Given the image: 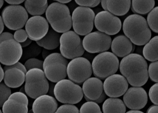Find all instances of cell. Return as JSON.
<instances>
[{"label": "cell", "mask_w": 158, "mask_h": 113, "mask_svg": "<svg viewBox=\"0 0 158 113\" xmlns=\"http://www.w3.org/2000/svg\"><path fill=\"white\" fill-rule=\"evenodd\" d=\"M102 110L104 113H125L126 108L121 99L109 98L103 103Z\"/></svg>", "instance_id": "obj_25"}, {"label": "cell", "mask_w": 158, "mask_h": 113, "mask_svg": "<svg viewBox=\"0 0 158 113\" xmlns=\"http://www.w3.org/2000/svg\"><path fill=\"white\" fill-rule=\"evenodd\" d=\"M158 7L153 8L147 16V22L148 26L155 33H158Z\"/></svg>", "instance_id": "obj_30"}, {"label": "cell", "mask_w": 158, "mask_h": 113, "mask_svg": "<svg viewBox=\"0 0 158 113\" xmlns=\"http://www.w3.org/2000/svg\"><path fill=\"white\" fill-rule=\"evenodd\" d=\"M10 68H17L23 71L25 74H26L27 72V70H26V68L25 67L24 65L21 63L18 62L17 63H15V64H13L12 65H10V66H5L3 68V70L5 71L6 70Z\"/></svg>", "instance_id": "obj_39"}, {"label": "cell", "mask_w": 158, "mask_h": 113, "mask_svg": "<svg viewBox=\"0 0 158 113\" xmlns=\"http://www.w3.org/2000/svg\"><path fill=\"white\" fill-rule=\"evenodd\" d=\"M158 61L150 63L148 69V75L152 81L158 83Z\"/></svg>", "instance_id": "obj_34"}, {"label": "cell", "mask_w": 158, "mask_h": 113, "mask_svg": "<svg viewBox=\"0 0 158 113\" xmlns=\"http://www.w3.org/2000/svg\"><path fill=\"white\" fill-rule=\"evenodd\" d=\"M47 21L56 32H66L72 27V18L69 7L58 2L51 3L46 11Z\"/></svg>", "instance_id": "obj_3"}, {"label": "cell", "mask_w": 158, "mask_h": 113, "mask_svg": "<svg viewBox=\"0 0 158 113\" xmlns=\"http://www.w3.org/2000/svg\"><path fill=\"white\" fill-rule=\"evenodd\" d=\"M54 113H79V110L76 106L65 104L61 106Z\"/></svg>", "instance_id": "obj_35"}, {"label": "cell", "mask_w": 158, "mask_h": 113, "mask_svg": "<svg viewBox=\"0 0 158 113\" xmlns=\"http://www.w3.org/2000/svg\"><path fill=\"white\" fill-rule=\"evenodd\" d=\"M79 113H102V112L98 104L92 101H87L81 106Z\"/></svg>", "instance_id": "obj_31"}, {"label": "cell", "mask_w": 158, "mask_h": 113, "mask_svg": "<svg viewBox=\"0 0 158 113\" xmlns=\"http://www.w3.org/2000/svg\"><path fill=\"white\" fill-rule=\"evenodd\" d=\"M123 103L129 109L138 110L144 108L148 102L146 91L141 87H131L123 97Z\"/></svg>", "instance_id": "obj_17"}, {"label": "cell", "mask_w": 158, "mask_h": 113, "mask_svg": "<svg viewBox=\"0 0 158 113\" xmlns=\"http://www.w3.org/2000/svg\"><path fill=\"white\" fill-rule=\"evenodd\" d=\"M4 77V71L0 64V83H1Z\"/></svg>", "instance_id": "obj_47"}, {"label": "cell", "mask_w": 158, "mask_h": 113, "mask_svg": "<svg viewBox=\"0 0 158 113\" xmlns=\"http://www.w3.org/2000/svg\"><path fill=\"white\" fill-rule=\"evenodd\" d=\"M25 74L23 71L17 68L6 70L4 71L3 77L5 84L9 88L20 87L25 82Z\"/></svg>", "instance_id": "obj_22"}, {"label": "cell", "mask_w": 158, "mask_h": 113, "mask_svg": "<svg viewBox=\"0 0 158 113\" xmlns=\"http://www.w3.org/2000/svg\"><path fill=\"white\" fill-rule=\"evenodd\" d=\"M158 106L153 105L149 107L147 111V113H158Z\"/></svg>", "instance_id": "obj_42"}, {"label": "cell", "mask_w": 158, "mask_h": 113, "mask_svg": "<svg viewBox=\"0 0 158 113\" xmlns=\"http://www.w3.org/2000/svg\"><path fill=\"white\" fill-rule=\"evenodd\" d=\"M69 62L60 54L52 53L44 59L43 69L47 79L52 83H58L67 76Z\"/></svg>", "instance_id": "obj_5"}, {"label": "cell", "mask_w": 158, "mask_h": 113, "mask_svg": "<svg viewBox=\"0 0 158 113\" xmlns=\"http://www.w3.org/2000/svg\"><path fill=\"white\" fill-rule=\"evenodd\" d=\"M23 54L20 43L14 39L6 40L0 43V63L10 66L18 62Z\"/></svg>", "instance_id": "obj_14"}, {"label": "cell", "mask_w": 158, "mask_h": 113, "mask_svg": "<svg viewBox=\"0 0 158 113\" xmlns=\"http://www.w3.org/2000/svg\"><path fill=\"white\" fill-rule=\"evenodd\" d=\"M10 39H14V35L10 33L5 32L2 33L1 34H0V43L5 41L6 40Z\"/></svg>", "instance_id": "obj_40"}, {"label": "cell", "mask_w": 158, "mask_h": 113, "mask_svg": "<svg viewBox=\"0 0 158 113\" xmlns=\"http://www.w3.org/2000/svg\"><path fill=\"white\" fill-rule=\"evenodd\" d=\"M106 95L105 94V93L103 92L102 95H101L100 97L98 99V100L93 101V102H95V103L98 104H100V103H101L102 102H103V101L106 99Z\"/></svg>", "instance_id": "obj_43"}, {"label": "cell", "mask_w": 158, "mask_h": 113, "mask_svg": "<svg viewBox=\"0 0 158 113\" xmlns=\"http://www.w3.org/2000/svg\"><path fill=\"white\" fill-rule=\"evenodd\" d=\"M111 49L116 56L124 57L135 50V46L126 36L120 35L115 37L111 43Z\"/></svg>", "instance_id": "obj_21"}, {"label": "cell", "mask_w": 158, "mask_h": 113, "mask_svg": "<svg viewBox=\"0 0 158 113\" xmlns=\"http://www.w3.org/2000/svg\"><path fill=\"white\" fill-rule=\"evenodd\" d=\"M25 93L30 98L36 99L46 94L49 91V83L44 71L39 69H32L25 74Z\"/></svg>", "instance_id": "obj_4"}, {"label": "cell", "mask_w": 158, "mask_h": 113, "mask_svg": "<svg viewBox=\"0 0 158 113\" xmlns=\"http://www.w3.org/2000/svg\"><path fill=\"white\" fill-rule=\"evenodd\" d=\"M53 92L59 102L69 105L79 103L84 96L80 86L69 79H62L56 83Z\"/></svg>", "instance_id": "obj_7"}, {"label": "cell", "mask_w": 158, "mask_h": 113, "mask_svg": "<svg viewBox=\"0 0 158 113\" xmlns=\"http://www.w3.org/2000/svg\"><path fill=\"white\" fill-rule=\"evenodd\" d=\"M60 46L61 54L66 59L78 58L85 53L80 37L73 31H69L61 35Z\"/></svg>", "instance_id": "obj_9"}, {"label": "cell", "mask_w": 158, "mask_h": 113, "mask_svg": "<svg viewBox=\"0 0 158 113\" xmlns=\"http://www.w3.org/2000/svg\"><path fill=\"white\" fill-rule=\"evenodd\" d=\"M0 113H2V111H1V109H0Z\"/></svg>", "instance_id": "obj_52"}, {"label": "cell", "mask_w": 158, "mask_h": 113, "mask_svg": "<svg viewBox=\"0 0 158 113\" xmlns=\"http://www.w3.org/2000/svg\"><path fill=\"white\" fill-rule=\"evenodd\" d=\"M131 10L132 12L141 15L150 12L154 8L155 1H132Z\"/></svg>", "instance_id": "obj_28"}, {"label": "cell", "mask_w": 158, "mask_h": 113, "mask_svg": "<svg viewBox=\"0 0 158 113\" xmlns=\"http://www.w3.org/2000/svg\"><path fill=\"white\" fill-rule=\"evenodd\" d=\"M28 12L21 5H9L2 12L3 23L12 30H20L25 25L28 19Z\"/></svg>", "instance_id": "obj_10"}, {"label": "cell", "mask_w": 158, "mask_h": 113, "mask_svg": "<svg viewBox=\"0 0 158 113\" xmlns=\"http://www.w3.org/2000/svg\"><path fill=\"white\" fill-rule=\"evenodd\" d=\"M29 100L26 94L16 92L10 96L2 106V113H28Z\"/></svg>", "instance_id": "obj_18"}, {"label": "cell", "mask_w": 158, "mask_h": 113, "mask_svg": "<svg viewBox=\"0 0 158 113\" xmlns=\"http://www.w3.org/2000/svg\"><path fill=\"white\" fill-rule=\"evenodd\" d=\"M43 62L37 58H31L28 59L24 63L25 67L27 71L32 69H43Z\"/></svg>", "instance_id": "obj_33"}, {"label": "cell", "mask_w": 158, "mask_h": 113, "mask_svg": "<svg viewBox=\"0 0 158 113\" xmlns=\"http://www.w3.org/2000/svg\"><path fill=\"white\" fill-rule=\"evenodd\" d=\"M119 68L128 83L133 87H141L148 81V64L140 54H131L125 56L120 62Z\"/></svg>", "instance_id": "obj_1"}, {"label": "cell", "mask_w": 158, "mask_h": 113, "mask_svg": "<svg viewBox=\"0 0 158 113\" xmlns=\"http://www.w3.org/2000/svg\"><path fill=\"white\" fill-rule=\"evenodd\" d=\"M3 3H4V1L2 0H0V9L2 7V6H3Z\"/></svg>", "instance_id": "obj_51"}, {"label": "cell", "mask_w": 158, "mask_h": 113, "mask_svg": "<svg viewBox=\"0 0 158 113\" xmlns=\"http://www.w3.org/2000/svg\"><path fill=\"white\" fill-rule=\"evenodd\" d=\"M92 72L90 62L84 57L72 59L67 67V75L69 78L73 83L79 84L89 78Z\"/></svg>", "instance_id": "obj_11"}, {"label": "cell", "mask_w": 158, "mask_h": 113, "mask_svg": "<svg viewBox=\"0 0 158 113\" xmlns=\"http://www.w3.org/2000/svg\"><path fill=\"white\" fill-rule=\"evenodd\" d=\"M25 7L26 11L31 15L40 16L44 14L46 11L48 7V3L47 0L42 1H25Z\"/></svg>", "instance_id": "obj_26"}, {"label": "cell", "mask_w": 158, "mask_h": 113, "mask_svg": "<svg viewBox=\"0 0 158 113\" xmlns=\"http://www.w3.org/2000/svg\"><path fill=\"white\" fill-rule=\"evenodd\" d=\"M101 5L103 9L105 10V11H107V10L106 1H101Z\"/></svg>", "instance_id": "obj_48"}, {"label": "cell", "mask_w": 158, "mask_h": 113, "mask_svg": "<svg viewBox=\"0 0 158 113\" xmlns=\"http://www.w3.org/2000/svg\"><path fill=\"white\" fill-rule=\"evenodd\" d=\"M128 83L121 75H113L106 78L103 89L106 95L110 98H118L124 95L128 89Z\"/></svg>", "instance_id": "obj_15"}, {"label": "cell", "mask_w": 158, "mask_h": 113, "mask_svg": "<svg viewBox=\"0 0 158 113\" xmlns=\"http://www.w3.org/2000/svg\"><path fill=\"white\" fill-rule=\"evenodd\" d=\"M126 113H144L143 112L139 110H130V111H128Z\"/></svg>", "instance_id": "obj_50"}, {"label": "cell", "mask_w": 158, "mask_h": 113, "mask_svg": "<svg viewBox=\"0 0 158 113\" xmlns=\"http://www.w3.org/2000/svg\"><path fill=\"white\" fill-rule=\"evenodd\" d=\"M158 83L155 84L150 88L149 96L150 100L153 104L158 106Z\"/></svg>", "instance_id": "obj_37"}, {"label": "cell", "mask_w": 158, "mask_h": 113, "mask_svg": "<svg viewBox=\"0 0 158 113\" xmlns=\"http://www.w3.org/2000/svg\"><path fill=\"white\" fill-rule=\"evenodd\" d=\"M158 37L155 36L150 39L144 46L143 55L149 61L152 62L158 61Z\"/></svg>", "instance_id": "obj_27"}, {"label": "cell", "mask_w": 158, "mask_h": 113, "mask_svg": "<svg viewBox=\"0 0 158 113\" xmlns=\"http://www.w3.org/2000/svg\"><path fill=\"white\" fill-rule=\"evenodd\" d=\"M6 2L11 5H18L24 2L23 0H8L5 1Z\"/></svg>", "instance_id": "obj_41"}, {"label": "cell", "mask_w": 158, "mask_h": 113, "mask_svg": "<svg viewBox=\"0 0 158 113\" xmlns=\"http://www.w3.org/2000/svg\"><path fill=\"white\" fill-rule=\"evenodd\" d=\"M123 30L131 42L137 46H143L151 38L152 32L144 18L138 14H131L125 18Z\"/></svg>", "instance_id": "obj_2"}, {"label": "cell", "mask_w": 158, "mask_h": 113, "mask_svg": "<svg viewBox=\"0 0 158 113\" xmlns=\"http://www.w3.org/2000/svg\"><path fill=\"white\" fill-rule=\"evenodd\" d=\"M11 94V90L4 83H0V107H2L5 101Z\"/></svg>", "instance_id": "obj_32"}, {"label": "cell", "mask_w": 158, "mask_h": 113, "mask_svg": "<svg viewBox=\"0 0 158 113\" xmlns=\"http://www.w3.org/2000/svg\"><path fill=\"white\" fill-rule=\"evenodd\" d=\"M4 23H3V21H2V18L0 15V34L4 30Z\"/></svg>", "instance_id": "obj_46"}, {"label": "cell", "mask_w": 158, "mask_h": 113, "mask_svg": "<svg viewBox=\"0 0 158 113\" xmlns=\"http://www.w3.org/2000/svg\"><path fill=\"white\" fill-rule=\"evenodd\" d=\"M112 39L106 34L99 31L90 33L84 38L82 44L88 53H103L110 49Z\"/></svg>", "instance_id": "obj_12"}, {"label": "cell", "mask_w": 158, "mask_h": 113, "mask_svg": "<svg viewBox=\"0 0 158 113\" xmlns=\"http://www.w3.org/2000/svg\"><path fill=\"white\" fill-rule=\"evenodd\" d=\"M42 56L43 57V59H45L48 56L49 54H51L52 53L50 52V51L49 50H47L45 49H43L42 50Z\"/></svg>", "instance_id": "obj_45"}, {"label": "cell", "mask_w": 158, "mask_h": 113, "mask_svg": "<svg viewBox=\"0 0 158 113\" xmlns=\"http://www.w3.org/2000/svg\"><path fill=\"white\" fill-rule=\"evenodd\" d=\"M82 91L87 102L96 101L104 92L103 82L98 78H89L83 83Z\"/></svg>", "instance_id": "obj_19"}, {"label": "cell", "mask_w": 158, "mask_h": 113, "mask_svg": "<svg viewBox=\"0 0 158 113\" xmlns=\"http://www.w3.org/2000/svg\"><path fill=\"white\" fill-rule=\"evenodd\" d=\"M70 2H71V1H70V0H58V1H56V2H59L61 4H64L65 3H69Z\"/></svg>", "instance_id": "obj_49"}, {"label": "cell", "mask_w": 158, "mask_h": 113, "mask_svg": "<svg viewBox=\"0 0 158 113\" xmlns=\"http://www.w3.org/2000/svg\"><path fill=\"white\" fill-rule=\"evenodd\" d=\"M31 43H32V40L30 39L29 38H28L26 41L23 42V43H20V44H21V46L22 48H25V47H27L28 46H30V45L31 44Z\"/></svg>", "instance_id": "obj_44"}, {"label": "cell", "mask_w": 158, "mask_h": 113, "mask_svg": "<svg viewBox=\"0 0 158 113\" xmlns=\"http://www.w3.org/2000/svg\"><path fill=\"white\" fill-rule=\"evenodd\" d=\"M28 38V35L25 30L20 29L15 32L14 35V39L19 43L26 41Z\"/></svg>", "instance_id": "obj_36"}, {"label": "cell", "mask_w": 158, "mask_h": 113, "mask_svg": "<svg viewBox=\"0 0 158 113\" xmlns=\"http://www.w3.org/2000/svg\"><path fill=\"white\" fill-rule=\"evenodd\" d=\"M48 29V22L45 18L40 16L30 18L25 24V31L28 38L32 41L40 40L46 36Z\"/></svg>", "instance_id": "obj_16"}, {"label": "cell", "mask_w": 158, "mask_h": 113, "mask_svg": "<svg viewBox=\"0 0 158 113\" xmlns=\"http://www.w3.org/2000/svg\"><path fill=\"white\" fill-rule=\"evenodd\" d=\"M61 34L49 28L48 32L44 38L36 43L41 47L48 50H54L60 45Z\"/></svg>", "instance_id": "obj_23"}, {"label": "cell", "mask_w": 158, "mask_h": 113, "mask_svg": "<svg viewBox=\"0 0 158 113\" xmlns=\"http://www.w3.org/2000/svg\"><path fill=\"white\" fill-rule=\"evenodd\" d=\"M94 24L99 31L108 36L116 35L122 28L120 18L108 11H102L98 13L94 18Z\"/></svg>", "instance_id": "obj_13"}, {"label": "cell", "mask_w": 158, "mask_h": 113, "mask_svg": "<svg viewBox=\"0 0 158 113\" xmlns=\"http://www.w3.org/2000/svg\"><path fill=\"white\" fill-rule=\"evenodd\" d=\"M91 65L94 75L98 78L103 79L117 72L119 61L113 53L105 52L94 57Z\"/></svg>", "instance_id": "obj_6"}, {"label": "cell", "mask_w": 158, "mask_h": 113, "mask_svg": "<svg viewBox=\"0 0 158 113\" xmlns=\"http://www.w3.org/2000/svg\"><path fill=\"white\" fill-rule=\"evenodd\" d=\"M131 5L130 0L106 1L107 10L114 15L122 16L128 12Z\"/></svg>", "instance_id": "obj_24"}, {"label": "cell", "mask_w": 158, "mask_h": 113, "mask_svg": "<svg viewBox=\"0 0 158 113\" xmlns=\"http://www.w3.org/2000/svg\"><path fill=\"white\" fill-rule=\"evenodd\" d=\"M95 14L90 8L79 6L72 13V24L75 32L78 35L86 36L93 30Z\"/></svg>", "instance_id": "obj_8"}, {"label": "cell", "mask_w": 158, "mask_h": 113, "mask_svg": "<svg viewBox=\"0 0 158 113\" xmlns=\"http://www.w3.org/2000/svg\"><path fill=\"white\" fill-rule=\"evenodd\" d=\"M77 4L80 5L81 7H95L99 5L100 1L98 0H84V1H75Z\"/></svg>", "instance_id": "obj_38"}, {"label": "cell", "mask_w": 158, "mask_h": 113, "mask_svg": "<svg viewBox=\"0 0 158 113\" xmlns=\"http://www.w3.org/2000/svg\"><path fill=\"white\" fill-rule=\"evenodd\" d=\"M58 104L54 97L43 95L36 99L32 105L33 113H54Z\"/></svg>", "instance_id": "obj_20"}, {"label": "cell", "mask_w": 158, "mask_h": 113, "mask_svg": "<svg viewBox=\"0 0 158 113\" xmlns=\"http://www.w3.org/2000/svg\"><path fill=\"white\" fill-rule=\"evenodd\" d=\"M42 47L40 46L36 42L31 44L23 49V54L21 58L22 62H25L31 58H34L38 56L42 52Z\"/></svg>", "instance_id": "obj_29"}]
</instances>
